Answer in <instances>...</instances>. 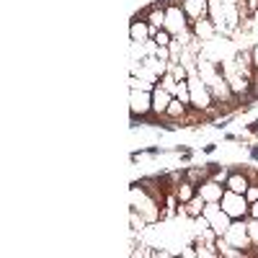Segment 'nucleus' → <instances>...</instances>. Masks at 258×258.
I'll return each instance as SVG.
<instances>
[{
	"label": "nucleus",
	"mask_w": 258,
	"mask_h": 258,
	"mask_svg": "<svg viewBox=\"0 0 258 258\" xmlns=\"http://www.w3.org/2000/svg\"><path fill=\"white\" fill-rule=\"evenodd\" d=\"M191 34L197 36L199 41H212L214 36H217V26L207 18H199V21H191Z\"/></svg>",
	"instance_id": "obj_9"
},
{
	"label": "nucleus",
	"mask_w": 258,
	"mask_h": 258,
	"mask_svg": "<svg viewBox=\"0 0 258 258\" xmlns=\"http://www.w3.org/2000/svg\"><path fill=\"white\" fill-rule=\"evenodd\" d=\"M129 36H132V44H147V41H153V29L150 24L142 18H135L132 26H129Z\"/></svg>",
	"instance_id": "obj_8"
},
{
	"label": "nucleus",
	"mask_w": 258,
	"mask_h": 258,
	"mask_svg": "<svg viewBox=\"0 0 258 258\" xmlns=\"http://www.w3.org/2000/svg\"><path fill=\"white\" fill-rule=\"evenodd\" d=\"M204 217L209 220V227H212L214 235H225L227 227L232 225V217L222 209L220 202H207V207H204Z\"/></svg>",
	"instance_id": "obj_5"
},
{
	"label": "nucleus",
	"mask_w": 258,
	"mask_h": 258,
	"mask_svg": "<svg viewBox=\"0 0 258 258\" xmlns=\"http://www.w3.org/2000/svg\"><path fill=\"white\" fill-rule=\"evenodd\" d=\"M197 194H202L204 202H220V199H222V194H225V188H222L220 181L209 178V181H202V183L197 186Z\"/></svg>",
	"instance_id": "obj_11"
},
{
	"label": "nucleus",
	"mask_w": 258,
	"mask_h": 258,
	"mask_svg": "<svg viewBox=\"0 0 258 258\" xmlns=\"http://www.w3.org/2000/svg\"><path fill=\"white\" fill-rule=\"evenodd\" d=\"M145 21L150 24V29H153V36H155V31H160L163 26H165V6H150L147 8V13H145Z\"/></svg>",
	"instance_id": "obj_12"
},
{
	"label": "nucleus",
	"mask_w": 258,
	"mask_h": 258,
	"mask_svg": "<svg viewBox=\"0 0 258 258\" xmlns=\"http://www.w3.org/2000/svg\"><path fill=\"white\" fill-rule=\"evenodd\" d=\"M248 214H250V217H258V202L250 204V212H248Z\"/></svg>",
	"instance_id": "obj_22"
},
{
	"label": "nucleus",
	"mask_w": 258,
	"mask_h": 258,
	"mask_svg": "<svg viewBox=\"0 0 258 258\" xmlns=\"http://www.w3.org/2000/svg\"><path fill=\"white\" fill-rule=\"evenodd\" d=\"M186 106H188V103H183L181 98H176V96H173V101H170L165 116H170V119H183V116H186Z\"/></svg>",
	"instance_id": "obj_17"
},
{
	"label": "nucleus",
	"mask_w": 258,
	"mask_h": 258,
	"mask_svg": "<svg viewBox=\"0 0 258 258\" xmlns=\"http://www.w3.org/2000/svg\"><path fill=\"white\" fill-rule=\"evenodd\" d=\"M160 204H163V194L158 197V194L150 188V186L137 183L132 188V209L140 212V217H145V222H158L163 217Z\"/></svg>",
	"instance_id": "obj_1"
},
{
	"label": "nucleus",
	"mask_w": 258,
	"mask_h": 258,
	"mask_svg": "<svg viewBox=\"0 0 258 258\" xmlns=\"http://www.w3.org/2000/svg\"><path fill=\"white\" fill-rule=\"evenodd\" d=\"M170 101H173V93H168L163 85H155V88H153V111L155 114H165Z\"/></svg>",
	"instance_id": "obj_13"
},
{
	"label": "nucleus",
	"mask_w": 258,
	"mask_h": 258,
	"mask_svg": "<svg viewBox=\"0 0 258 258\" xmlns=\"http://www.w3.org/2000/svg\"><path fill=\"white\" fill-rule=\"evenodd\" d=\"M168 34H173V36H186L191 31V21L188 16L183 13L181 3H170L165 6V26H163Z\"/></svg>",
	"instance_id": "obj_3"
},
{
	"label": "nucleus",
	"mask_w": 258,
	"mask_h": 258,
	"mask_svg": "<svg viewBox=\"0 0 258 258\" xmlns=\"http://www.w3.org/2000/svg\"><path fill=\"white\" fill-rule=\"evenodd\" d=\"M181 8L191 21H199L209 16V0H181Z\"/></svg>",
	"instance_id": "obj_10"
},
{
	"label": "nucleus",
	"mask_w": 258,
	"mask_h": 258,
	"mask_svg": "<svg viewBox=\"0 0 258 258\" xmlns=\"http://www.w3.org/2000/svg\"><path fill=\"white\" fill-rule=\"evenodd\" d=\"M248 186H250V181H248V176H245V173H230V176H227V181H225V188L238 191V194H245V191H248Z\"/></svg>",
	"instance_id": "obj_14"
},
{
	"label": "nucleus",
	"mask_w": 258,
	"mask_h": 258,
	"mask_svg": "<svg viewBox=\"0 0 258 258\" xmlns=\"http://www.w3.org/2000/svg\"><path fill=\"white\" fill-rule=\"evenodd\" d=\"M153 111V91H132V116H147Z\"/></svg>",
	"instance_id": "obj_7"
},
{
	"label": "nucleus",
	"mask_w": 258,
	"mask_h": 258,
	"mask_svg": "<svg viewBox=\"0 0 258 258\" xmlns=\"http://www.w3.org/2000/svg\"><path fill=\"white\" fill-rule=\"evenodd\" d=\"M248 8H250V13H255L258 11V0H248Z\"/></svg>",
	"instance_id": "obj_23"
},
{
	"label": "nucleus",
	"mask_w": 258,
	"mask_h": 258,
	"mask_svg": "<svg viewBox=\"0 0 258 258\" xmlns=\"http://www.w3.org/2000/svg\"><path fill=\"white\" fill-rule=\"evenodd\" d=\"M188 91H191V106L197 111H212L214 96L207 88V83L199 78V73H188Z\"/></svg>",
	"instance_id": "obj_2"
},
{
	"label": "nucleus",
	"mask_w": 258,
	"mask_h": 258,
	"mask_svg": "<svg viewBox=\"0 0 258 258\" xmlns=\"http://www.w3.org/2000/svg\"><path fill=\"white\" fill-rule=\"evenodd\" d=\"M153 41L158 47H168L170 41H173V34H168L165 29H160V31H155V36H153Z\"/></svg>",
	"instance_id": "obj_18"
},
{
	"label": "nucleus",
	"mask_w": 258,
	"mask_h": 258,
	"mask_svg": "<svg viewBox=\"0 0 258 258\" xmlns=\"http://www.w3.org/2000/svg\"><path fill=\"white\" fill-rule=\"evenodd\" d=\"M248 235H250V245L258 248V217H250L248 220Z\"/></svg>",
	"instance_id": "obj_19"
},
{
	"label": "nucleus",
	"mask_w": 258,
	"mask_h": 258,
	"mask_svg": "<svg viewBox=\"0 0 258 258\" xmlns=\"http://www.w3.org/2000/svg\"><path fill=\"white\" fill-rule=\"evenodd\" d=\"M225 240L232 245V248H248L250 245V235H248V222L245 220H235L230 227H227V232H225Z\"/></svg>",
	"instance_id": "obj_6"
},
{
	"label": "nucleus",
	"mask_w": 258,
	"mask_h": 258,
	"mask_svg": "<svg viewBox=\"0 0 258 258\" xmlns=\"http://www.w3.org/2000/svg\"><path fill=\"white\" fill-rule=\"evenodd\" d=\"M204 207H207L204 197H202V194H197L194 199H188V202L183 204V212L188 214V217H194V220H197V217H202V214H204Z\"/></svg>",
	"instance_id": "obj_15"
},
{
	"label": "nucleus",
	"mask_w": 258,
	"mask_h": 258,
	"mask_svg": "<svg viewBox=\"0 0 258 258\" xmlns=\"http://www.w3.org/2000/svg\"><path fill=\"white\" fill-rule=\"evenodd\" d=\"M250 57H253V64H255V73H258V41H255V47L250 49Z\"/></svg>",
	"instance_id": "obj_21"
},
{
	"label": "nucleus",
	"mask_w": 258,
	"mask_h": 258,
	"mask_svg": "<svg viewBox=\"0 0 258 258\" xmlns=\"http://www.w3.org/2000/svg\"><path fill=\"white\" fill-rule=\"evenodd\" d=\"M220 204H222V209H225V212L230 214L232 220H243L245 214L250 212V202L245 199V194L230 191V188H225V194H222Z\"/></svg>",
	"instance_id": "obj_4"
},
{
	"label": "nucleus",
	"mask_w": 258,
	"mask_h": 258,
	"mask_svg": "<svg viewBox=\"0 0 258 258\" xmlns=\"http://www.w3.org/2000/svg\"><path fill=\"white\" fill-rule=\"evenodd\" d=\"M176 199L181 202V204H186L188 199H194L197 197V183H191V181H181V183H176Z\"/></svg>",
	"instance_id": "obj_16"
},
{
	"label": "nucleus",
	"mask_w": 258,
	"mask_h": 258,
	"mask_svg": "<svg viewBox=\"0 0 258 258\" xmlns=\"http://www.w3.org/2000/svg\"><path fill=\"white\" fill-rule=\"evenodd\" d=\"M245 199L253 204V202H258V183H250L248 186V191H245Z\"/></svg>",
	"instance_id": "obj_20"
}]
</instances>
